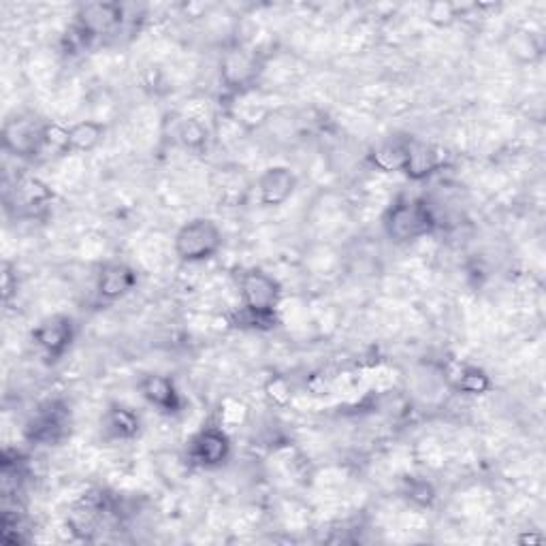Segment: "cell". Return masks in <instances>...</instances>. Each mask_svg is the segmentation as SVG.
Masks as SVG:
<instances>
[{"label": "cell", "instance_id": "cell-20", "mask_svg": "<svg viewBox=\"0 0 546 546\" xmlns=\"http://www.w3.org/2000/svg\"><path fill=\"white\" fill-rule=\"evenodd\" d=\"M512 54L521 56L525 62H534L542 54V47L532 32L519 30L515 32V37H512Z\"/></svg>", "mask_w": 546, "mask_h": 546}, {"label": "cell", "instance_id": "cell-15", "mask_svg": "<svg viewBox=\"0 0 546 546\" xmlns=\"http://www.w3.org/2000/svg\"><path fill=\"white\" fill-rule=\"evenodd\" d=\"M107 133V126L96 120H79L69 126L71 152H92L101 146V141Z\"/></svg>", "mask_w": 546, "mask_h": 546}, {"label": "cell", "instance_id": "cell-8", "mask_svg": "<svg viewBox=\"0 0 546 546\" xmlns=\"http://www.w3.org/2000/svg\"><path fill=\"white\" fill-rule=\"evenodd\" d=\"M137 288V271L120 261L107 263L96 276V295L103 301H118Z\"/></svg>", "mask_w": 546, "mask_h": 546}, {"label": "cell", "instance_id": "cell-1", "mask_svg": "<svg viewBox=\"0 0 546 546\" xmlns=\"http://www.w3.org/2000/svg\"><path fill=\"white\" fill-rule=\"evenodd\" d=\"M239 299H242V318L246 325L271 329L282 299L280 282L265 269L250 267L239 276Z\"/></svg>", "mask_w": 546, "mask_h": 546}, {"label": "cell", "instance_id": "cell-17", "mask_svg": "<svg viewBox=\"0 0 546 546\" xmlns=\"http://www.w3.org/2000/svg\"><path fill=\"white\" fill-rule=\"evenodd\" d=\"M457 389L465 395H487L493 389V382L485 369L480 367H463L457 378Z\"/></svg>", "mask_w": 546, "mask_h": 546}, {"label": "cell", "instance_id": "cell-16", "mask_svg": "<svg viewBox=\"0 0 546 546\" xmlns=\"http://www.w3.org/2000/svg\"><path fill=\"white\" fill-rule=\"evenodd\" d=\"M175 137L182 143L188 152H203L210 143V128H207L197 118H184L180 120L178 128H175Z\"/></svg>", "mask_w": 546, "mask_h": 546}, {"label": "cell", "instance_id": "cell-2", "mask_svg": "<svg viewBox=\"0 0 546 546\" xmlns=\"http://www.w3.org/2000/svg\"><path fill=\"white\" fill-rule=\"evenodd\" d=\"M438 227V218L423 199H399L382 218V229L395 244H410Z\"/></svg>", "mask_w": 546, "mask_h": 546}, {"label": "cell", "instance_id": "cell-19", "mask_svg": "<svg viewBox=\"0 0 546 546\" xmlns=\"http://www.w3.org/2000/svg\"><path fill=\"white\" fill-rule=\"evenodd\" d=\"M43 143L47 148L56 152H71V139H69V126L58 122H45L43 126Z\"/></svg>", "mask_w": 546, "mask_h": 546}, {"label": "cell", "instance_id": "cell-3", "mask_svg": "<svg viewBox=\"0 0 546 546\" xmlns=\"http://www.w3.org/2000/svg\"><path fill=\"white\" fill-rule=\"evenodd\" d=\"M220 248H222V231L218 227V222L205 216L184 222L173 237L175 256L188 265L212 261L220 252Z\"/></svg>", "mask_w": 546, "mask_h": 546}, {"label": "cell", "instance_id": "cell-13", "mask_svg": "<svg viewBox=\"0 0 546 546\" xmlns=\"http://www.w3.org/2000/svg\"><path fill=\"white\" fill-rule=\"evenodd\" d=\"M103 427L114 440H135L141 433V419L135 410L122 404H111L103 416Z\"/></svg>", "mask_w": 546, "mask_h": 546}, {"label": "cell", "instance_id": "cell-4", "mask_svg": "<svg viewBox=\"0 0 546 546\" xmlns=\"http://www.w3.org/2000/svg\"><path fill=\"white\" fill-rule=\"evenodd\" d=\"M233 444L222 425H207L190 438L186 459L201 470H218L231 459Z\"/></svg>", "mask_w": 546, "mask_h": 546}, {"label": "cell", "instance_id": "cell-7", "mask_svg": "<svg viewBox=\"0 0 546 546\" xmlns=\"http://www.w3.org/2000/svg\"><path fill=\"white\" fill-rule=\"evenodd\" d=\"M137 389H139V395L160 414L173 416V414H180L184 408V397L178 391V387H175L171 376L146 374L141 376Z\"/></svg>", "mask_w": 546, "mask_h": 546}, {"label": "cell", "instance_id": "cell-22", "mask_svg": "<svg viewBox=\"0 0 546 546\" xmlns=\"http://www.w3.org/2000/svg\"><path fill=\"white\" fill-rule=\"evenodd\" d=\"M246 416V406L237 399H227L220 406V425H237Z\"/></svg>", "mask_w": 546, "mask_h": 546}, {"label": "cell", "instance_id": "cell-9", "mask_svg": "<svg viewBox=\"0 0 546 546\" xmlns=\"http://www.w3.org/2000/svg\"><path fill=\"white\" fill-rule=\"evenodd\" d=\"M297 175L288 167H269L261 173L256 190L263 207H280L295 195Z\"/></svg>", "mask_w": 546, "mask_h": 546}, {"label": "cell", "instance_id": "cell-14", "mask_svg": "<svg viewBox=\"0 0 546 546\" xmlns=\"http://www.w3.org/2000/svg\"><path fill=\"white\" fill-rule=\"evenodd\" d=\"M408 146H410V139L382 141L372 152H369L367 160L372 163L374 169L382 173H401L406 165Z\"/></svg>", "mask_w": 546, "mask_h": 546}, {"label": "cell", "instance_id": "cell-5", "mask_svg": "<svg viewBox=\"0 0 546 546\" xmlns=\"http://www.w3.org/2000/svg\"><path fill=\"white\" fill-rule=\"evenodd\" d=\"M77 335L75 320L67 314H54L43 318L41 323L32 329V342L43 352L47 359L58 361L71 350Z\"/></svg>", "mask_w": 546, "mask_h": 546}, {"label": "cell", "instance_id": "cell-18", "mask_svg": "<svg viewBox=\"0 0 546 546\" xmlns=\"http://www.w3.org/2000/svg\"><path fill=\"white\" fill-rule=\"evenodd\" d=\"M263 391H265V397H267L269 404L278 406V408H284L293 401V387L284 376H271L265 382Z\"/></svg>", "mask_w": 546, "mask_h": 546}, {"label": "cell", "instance_id": "cell-10", "mask_svg": "<svg viewBox=\"0 0 546 546\" xmlns=\"http://www.w3.org/2000/svg\"><path fill=\"white\" fill-rule=\"evenodd\" d=\"M124 22V7L118 3H90L77 11V30L84 37H96Z\"/></svg>", "mask_w": 546, "mask_h": 546}, {"label": "cell", "instance_id": "cell-6", "mask_svg": "<svg viewBox=\"0 0 546 546\" xmlns=\"http://www.w3.org/2000/svg\"><path fill=\"white\" fill-rule=\"evenodd\" d=\"M43 126L45 122H39L32 116H11L3 124V150L20 156V158H32L45 148L43 143Z\"/></svg>", "mask_w": 546, "mask_h": 546}, {"label": "cell", "instance_id": "cell-11", "mask_svg": "<svg viewBox=\"0 0 546 546\" xmlns=\"http://www.w3.org/2000/svg\"><path fill=\"white\" fill-rule=\"evenodd\" d=\"M220 77L229 90H246L259 77V64H256V58L248 52L231 50L222 58Z\"/></svg>", "mask_w": 546, "mask_h": 546}, {"label": "cell", "instance_id": "cell-21", "mask_svg": "<svg viewBox=\"0 0 546 546\" xmlns=\"http://www.w3.org/2000/svg\"><path fill=\"white\" fill-rule=\"evenodd\" d=\"M427 20L433 26H451L457 20V7L451 3H444V0H438V3H429L425 9Z\"/></svg>", "mask_w": 546, "mask_h": 546}, {"label": "cell", "instance_id": "cell-12", "mask_svg": "<svg viewBox=\"0 0 546 546\" xmlns=\"http://www.w3.org/2000/svg\"><path fill=\"white\" fill-rule=\"evenodd\" d=\"M442 167H444L442 150H438L436 146H429V143L410 139L406 165H404V171H401L408 180L423 182L431 178L433 173H438Z\"/></svg>", "mask_w": 546, "mask_h": 546}]
</instances>
